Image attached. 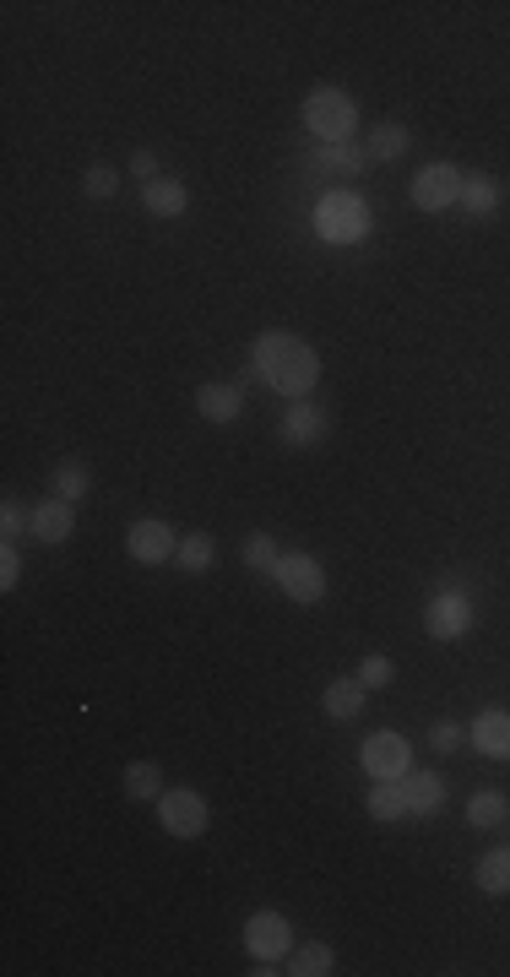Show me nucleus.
Returning <instances> with one entry per match:
<instances>
[{
	"mask_svg": "<svg viewBox=\"0 0 510 977\" xmlns=\"http://www.w3.org/2000/svg\"><path fill=\"white\" fill-rule=\"evenodd\" d=\"M256 375H261L272 392H283V397H304V392L315 386L321 364H315L310 343H299L294 332H266V337L256 343Z\"/></svg>",
	"mask_w": 510,
	"mask_h": 977,
	"instance_id": "nucleus-1",
	"label": "nucleus"
},
{
	"mask_svg": "<svg viewBox=\"0 0 510 977\" xmlns=\"http://www.w3.org/2000/svg\"><path fill=\"white\" fill-rule=\"evenodd\" d=\"M304 125H310L321 141H348L353 125H359V109H353V98H348L343 87H315V92L304 98Z\"/></svg>",
	"mask_w": 510,
	"mask_h": 977,
	"instance_id": "nucleus-2",
	"label": "nucleus"
},
{
	"mask_svg": "<svg viewBox=\"0 0 510 977\" xmlns=\"http://www.w3.org/2000/svg\"><path fill=\"white\" fill-rule=\"evenodd\" d=\"M315 234L332 239V245H353L370 234V207L359 196H326L321 212H315Z\"/></svg>",
	"mask_w": 510,
	"mask_h": 977,
	"instance_id": "nucleus-3",
	"label": "nucleus"
},
{
	"mask_svg": "<svg viewBox=\"0 0 510 977\" xmlns=\"http://www.w3.org/2000/svg\"><path fill=\"white\" fill-rule=\"evenodd\" d=\"M158 820H163V831L169 837H179V842H190V837H201L207 831V799L201 793H190V788H169L163 799H158Z\"/></svg>",
	"mask_w": 510,
	"mask_h": 977,
	"instance_id": "nucleus-4",
	"label": "nucleus"
},
{
	"mask_svg": "<svg viewBox=\"0 0 510 977\" xmlns=\"http://www.w3.org/2000/svg\"><path fill=\"white\" fill-rule=\"evenodd\" d=\"M359 760H364V771H370L375 782H402L408 766H413V750H408L402 733H370L364 750H359Z\"/></svg>",
	"mask_w": 510,
	"mask_h": 977,
	"instance_id": "nucleus-5",
	"label": "nucleus"
},
{
	"mask_svg": "<svg viewBox=\"0 0 510 977\" xmlns=\"http://www.w3.org/2000/svg\"><path fill=\"white\" fill-rule=\"evenodd\" d=\"M462 169L457 163H430V169H419V180H413V207H424V212H446V207H457L462 201Z\"/></svg>",
	"mask_w": 510,
	"mask_h": 977,
	"instance_id": "nucleus-6",
	"label": "nucleus"
},
{
	"mask_svg": "<svg viewBox=\"0 0 510 977\" xmlns=\"http://www.w3.org/2000/svg\"><path fill=\"white\" fill-rule=\"evenodd\" d=\"M272 581H277L294 603H321V597H326V570H321V559H310V554H283L277 570H272Z\"/></svg>",
	"mask_w": 510,
	"mask_h": 977,
	"instance_id": "nucleus-7",
	"label": "nucleus"
},
{
	"mask_svg": "<svg viewBox=\"0 0 510 977\" xmlns=\"http://www.w3.org/2000/svg\"><path fill=\"white\" fill-rule=\"evenodd\" d=\"M245 945H250L256 962H283L288 945H294V924H288L283 913H256V918L245 924Z\"/></svg>",
	"mask_w": 510,
	"mask_h": 977,
	"instance_id": "nucleus-8",
	"label": "nucleus"
},
{
	"mask_svg": "<svg viewBox=\"0 0 510 977\" xmlns=\"http://www.w3.org/2000/svg\"><path fill=\"white\" fill-rule=\"evenodd\" d=\"M125 548H130V559H141V565H163V559H174L179 554V537H174V527L169 521H136L130 532H125Z\"/></svg>",
	"mask_w": 510,
	"mask_h": 977,
	"instance_id": "nucleus-9",
	"label": "nucleus"
},
{
	"mask_svg": "<svg viewBox=\"0 0 510 977\" xmlns=\"http://www.w3.org/2000/svg\"><path fill=\"white\" fill-rule=\"evenodd\" d=\"M424 624H430V635H435V641H457V635H468V630H473V603H468L462 592H440V597L430 603Z\"/></svg>",
	"mask_w": 510,
	"mask_h": 977,
	"instance_id": "nucleus-10",
	"label": "nucleus"
},
{
	"mask_svg": "<svg viewBox=\"0 0 510 977\" xmlns=\"http://www.w3.org/2000/svg\"><path fill=\"white\" fill-rule=\"evenodd\" d=\"M71 527H76L71 499H43V505H33V537H38V543H65Z\"/></svg>",
	"mask_w": 510,
	"mask_h": 977,
	"instance_id": "nucleus-11",
	"label": "nucleus"
},
{
	"mask_svg": "<svg viewBox=\"0 0 510 977\" xmlns=\"http://www.w3.org/2000/svg\"><path fill=\"white\" fill-rule=\"evenodd\" d=\"M402 799H408V815H435L440 799H446V782L435 771H408L402 777Z\"/></svg>",
	"mask_w": 510,
	"mask_h": 977,
	"instance_id": "nucleus-12",
	"label": "nucleus"
},
{
	"mask_svg": "<svg viewBox=\"0 0 510 977\" xmlns=\"http://www.w3.org/2000/svg\"><path fill=\"white\" fill-rule=\"evenodd\" d=\"M473 744L489 755V760H510V712H484L473 722Z\"/></svg>",
	"mask_w": 510,
	"mask_h": 977,
	"instance_id": "nucleus-13",
	"label": "nucleus"
},
{
	"mask_svg": "<svg viewBox=\"0 0 510 977\" xmlns=\"http://www.w3.org/2000/svg\"><path fill=\"white\" fill-rule=\"evenodd\" d=\"M185 201H190V196H185V185H179V180H169V174H158L152 185H141V207H147L152 218H179V212H185Z\"/></svg>",
	"mask_w": 510,
	"mask_h": 977,
	"instance_id": "nucleus-14",
	"label": "nucleus"
},
{
	"mask_svg": "<svg viewBox=\"0 0 510 977\" xmlns=\"http://www.w3.org/2000/svg\"><path fill=\"white\" fill-rule=\"evenodd\" d=\"M196 408L212 419V424H234L245 413V392L239 386H201L196 392Z\"/></svg>",
	"mask_w": 510,
	"mask_h": 977,
	"instance_id": "nucleus-15",
	"label": "nucleus"
},
{
	"mask_svg": "<svg viewBox=\"0 0 510 977\" xmlns=\"http://www.w3.org/2000/svg\"><path fill=\"white\" fill-rule=\"evenodd\" d=\"M364 695H370V690H364L359 679H332L326 695H321V706H326L337 722H353V717L364 712Z\"/></svg>",
	"mask_w": 510,
	"mask_h": 977,
	"instance_id": "nucleus-16",
	"label": "nucleus"
},
{
	"mask_svg": "<svg viewBox=\"0 0 510 977\" xmlns=\"http://www.w3.org/2000/svg\"><path fill=\"white\" fill-rule=\"evenodd\" d=\"M326 435V413H315L310 403H294L288 408V419H283V441H294V446H315Z\"/></svg>",
	"mask_w": 510,
	"mask_h": 977,
	"instance_id": "nucleus-17",
	"label": "nucleus"
},
{
	"mask_svg": "<svg viewBox=\"0 0 510 977\" xmlns=\"http://www.w3.org/2000/svg\"><path fill=\"white\" fill-rule=\"evenodd\" d=\"M364 163H370V152H359L348 141H321L310 158V169H337V174H364Z\"/></svg>",
	"mask_w": 510,
	"mask_h": 977,
	"instance_id": "nucleus-18",
	"label": "nucleus"
},
{
	"mask_svg": "<svg viewBox=\"0 0 510 977\" xmlns=\"http://www.w3.org/2000/svg\"><path fill=\"white\" fill-rule=\"evenodd\" d=\"M478 886L489 896H510V848H495L478 858Z\"/></svg>",
	"mask_w": 510,
	"mask_h": 977,
	"instance_id": "nucleus-19",
	"label": "nucleus"
},
{
	"mask_svg": "<svg viewBox=\"0 0 510 977\" xmlns=\"http://www.w3.org/2000/svg\"><path fill=\"white\" fill-rule=\"evenodd\" d=\"M462 201H468V212L489 218V212H500V185H495L489 174H468V180H462Z\"/></svg>",
	"mask_w": 510,
	"mask_h": 977,
	"instance_id": "nucleus-20",
	"label": "nucleus"
},
{
	"mask_svg": "<svg viewBox=\"0 0 510 977\" xmlns=\"http://www.w3.org/2000/svg\"><path fill=\"white\" fill-rule=\"evenodd\" d=\"M125 793H130V799H141V804L163 799V771H158L152 760H136V766H125Z\"/></svg>",
	"mask_w": 510,
	"mask_h": 977,
	"instance_id": "nucleus-21",
	"label": "nucleus"
},
{
	"mask_svg": "<svg viewBox=\"0 0 510 977\" xmlns=\"http://www.w3.org/2000/svg\"><path fill=\"white\" fill-rule=\"evenodd\" d=\"M510 820V804L489 788V793H478L473 804H468V826H478V831H495V826H506Z\"/></svg>",
	"mask_w": 510,
	"mask_h": 977,
	"instance_id": "nucleus-22",
	"label": "nucleus"
},
{
	"mask_svg": "<svg viewBox=\"0 0 510 977\" xmlns=\"http://www.w3.org/2000/svg\"><path fill=\"white\" fill-rule=\"evenodd\" d=\"M370 815H375V820H402V815H408L402 782H375V788H370Z\"/></svg>",
	"mask_w": 510,
	"mask_h": 977,
	"instance_id": "nucleus-23",
	"label": "nucleus"
},
{
	"mask_svg": "<svg viewBox=\"0 0 510 977\" xmlns=\"http://www.w3.org/2000/svg\"><path fill=\"white\" fill-rule=\"evenodd\" d=\"M179 570H207L212 559H217V543L207 537V532H190V537H179Z\"/></svg>",
	"mask_w": 510,
	"mask_h": 977,
	"instance_id": "nucleus-24",
	"label": "nucleus"
},
{
	"mask_svg": "<svg viewBox=\"0 0 510 977\" xmlns=\"http://www.w3.org/2000/svg\"><path fill=\"white\" fill-rule=\"evenodd\" d=\"M402 152H408V125L386 120V125L375 131V141H370V158H402Z\"/></svg>",
	"mask_w": 510,
	"mask_h": 977,
	"instance_id": "nucleus-25",
	"label": "nucleus"
},
{
	"mask_svg": "<svg viewBox=\"0 0 510 977\" xmlns=\"http://www.w3.org/2000/svg\"><path fill=\"white\" fill-rule=\"evenodd\" d=\"M288 973H294V977H326V973H332V951H326V945H299Z\"/></svg>",
	"mask_w": 510,
	"mask_h": 977,
	"instance_id": "nucleus-26",
	"label": "nucleus"
},
{
	"mask_svg": "<svg viewBox=\"0 0 510 977\" xmlns=\"http://www.w3.org/2000/svg\"><path fill=\"white\" fill-rule=\"evenodd\" d=\"M87 494V468L82 462H60L54 468V499H82Z\"/></svg>",
	"mask_w": 510,
	"mask_h": 977,
	"instance_id": "nucleus-27",
	"label": "nucleus"
},
{
	"mask_svg": "<svg viewBox=\"0 0 510 977\" xmlns=\"http://www.w3.org/2000/svg\"><path fill=\"white\" fill-rule=\"evenodd\" d=\"M245 559H250V565H256L261 576H272V570H277V559H283V548H277V543H272L266 532H256V537L245 543Z\"/></svg>",
	"mask_w": 510,
	"mask_h": 977,
	"instance_id": "nucleus-28",
	"label": "nucleus"
},
{
	"mask_svg": "<svg viewBox=\"0 0 510 977\" xmlns=\"http://www.w3.org/2000/svg\"><path fill=\"white\" fill-rule=\"evenodd\" d=\"M82 185H87V196H92V201H109V196L120 190V169H109V163H92Z\"/></svg>",
	"mask_w": 510,
	"mask_h": 977,
	"instance_id": "nucleus-29",
	"label": "nucleus"
},
{
	"mask_svg": "<svg viewBox=\"0 0 510 977\" xmlns=\"http://www.w3.org/2000/svg\"><path fill=\"white\" fill-rule=\"evenodd\" d=\"M359 684H364V690H386V684H391V657H386V652H370V657L359 663Z\"/></svg>",
	"mask_w": 510,
	"mask_h": 977,
	"instance_id": "nucleus-30",
	"label": "nucleus"
},
{
	"mask_svg": "<svg viewBox=\"0 0 510 977\" xmlns=\"http://www.w3.org/2000/svg\"><path fill=\"white\" fill-rule=\"evenodd\" d=\"M0 527H5V543H16L22 532H33V516H27L16 499H5V505H0Z\"/></svg>",
	"mask_w": 510,
	"mask_h": 977,
	"instance_id": "nucleus-31",
	"label": "nucleus"
},
{
	"mask_svg": "<svg viewBox=\"0 0 510 977\" xmlns=\"http://www.w3.org/2000/svg\"><path fill=\"white\" fill-rule=\"evenodd\" d=\"M462 739H468V728H457V722H435V733H430V744H435V750H446V755H457V750H462Z\"/></svg>",
	"mask_w": 510,
	"mask_h": 977,
	"instance_id": "nucleus-32",
	"label": "nucleus"
},
{
	"mask_svg": "<svg viewBox=\"0 0 510 977\" xmlns=\"http://www.w3.org/2000/svg\"><path fill=\"white\" fill-rule=\"evenodd\" d=\"M16 576H22V565H16V543H5V548H0V586L11 592V586H16Z\"/></svg>",
	"mask_w": 510,
	"mask_h": 977,
	"instance_id": "nucleus-33",
	"label": "nucleus"
},
{
	"mask_svg": "<svg viewBox=\"0 0 510 977\" xmlns=\"http://www.w3.org/2000/svg\"><path fill=\"white\" fill-rule=\"evenodd\" d=\"M130 174H136L141 185H152V180H158V158H152V152H136V158H130Z\"/></svg>",
	"mask_w": 510,
	"mask_h": 977,
	"instance_id": "nucleus-34",
	"label": "nucleus"
}]
</instances>
